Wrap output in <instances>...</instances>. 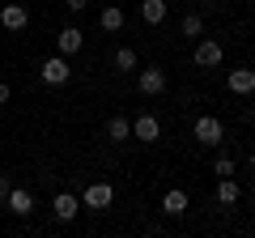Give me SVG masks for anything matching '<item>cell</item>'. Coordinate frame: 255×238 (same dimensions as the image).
<instances>
[{
    "label": "cell",
    "instance_id": "obj_22",
    "mask_svg": "<svg viewBox=\"0 0 255 238\" xmlns=\"http://www.w3.org/2000/svg\"><path fill=\"white\" fill-rule=\"evenodd\" d=\"M4 102H9V85L0 81V107H4Z\"/></svg>",
    "mask_w": 255,
    "mask_h": 238
},
{
    "label": "cell",
    "instance_id": "obj_3",
    "mask_svg": "<svg viewBox=\"0 0 255 238\" xmlns=\"http://www.w3.org/2000/svg\"><path fill=\"white\" fill-rule=\"evenodd\" d=\"M111 200H115V187H111V183H90V187H85V196H81V204H85V209H111Z\"/></svg>",
    "mask_w": 255,
    "mask_h": 238
},
{
    "label": "cell",
    "instance_id": "obj_15",
    "mask_svg": "<svg viewBox=\"0 0 255 238\" xmlns=\"http://www.w3.org/2000/svg\"><path fill=\"white\" fill-rule=\"evenodd\" d=\"M217 200H221V204H238V200H243V192H238V183H234V174H226V179L217 183Z\"/></svg>",
    "mask_w": 255,
    "mask_h": 238
},
{
    "label": "cell",
    "instance_id": "obj_9",
    "mask_svg": "<svg viewBox=\"0 0 255 238\" xmlns=\"http://www.w3.org/2000/svg\"><path fill=\"white\" fill-rule=\"evenodd\" d=\"M77 209H81V204H77V196H73V192H60V196L51 200L55 221H77Z\"/></svg>",
    "mask_w": 255,
    "mask_h": 238
},
{
    "label": "cell",
    "instance_id": "obj_16",
    "mask_svg": "<svg viewBox=\"0 0 255 238\" xmlns=\"http://www.w3.org/2000/svg\"><path fill=\"white\" fill-rule=\"evenodd\" d=\"M107 136L111 140H128V136H132V123H128L124 115H111L107 119Z\"/></svg>",
    "mask_w": 255,
    "mask_h": 238
},
{
    "label": "cell",
    "instance_id": "obj_6",
    "mask_svg": "<svg viewBox=\"0 0 255 238\" xmlns=\"http://www.w3.org/2000/svg\"><path fill=\"white\" fill-rule=\"evenodd\" d=\"M221 55H226V51H221L217 38H200V43H196V64H200V68H217Z\"/></svg>",
    "mask_w": 255,
    "mask_h": 238
},
{
    "label": "cell",
    "instance_id": "obj_23",
    "mask_svg": "<svg viewBox=\"0 0 255 238\" xmlns=\"http://www.w3.org/2000/svg\"><path fill=\"white\" fill-rule=\"evenodd\" d=\"M247 166H251V170H255V153H251V157H247Z\"/></svg>",
    "mask_w": 255,
    "mask_h": 238
},
{
    "label": "cell",
    "instance_id": "obj_24",
    "mask_svg": "<svg viewBox=\"0 0 255 238\" xmlns=\"http://www.w3.org/2000/svg\"><path fill=\"white\" fill-rule=\"evenodd\" d=\"M251 123H255V107H251Z\"/></svg>",
    "mask_w": 255,
    "mask_h": 238
},
{
    "label": "cell",
    "instance_id": "obj_2",
    "mask_svg": "<svg viewBox=\"0 0 255 238\" xmlns=\"http://www.w3.org/2000/svg\"><path fill=\"white\" fill-rule=\"evenodd\" d=\"M68 77H73L68 55H51V60H43V85H64Z\"/></svg>",
    "mask_w": 255,
    "mask_h": 238
},
{
    "label": "cell",
    "instance_id": "obj_25",
    "mask_svg": "<svg viewBox=\"0 0 255 238\" xmlns=\"http://www.w3.org/2000/svg\"><path fill=\"white\" fill-rule=\"evenodd\" d=\"M251 209H255V192H251Z\"/></svg>",
    "mask_w": 255,
    "mask_h": 238
},
{
    "label": "cell",
    "instance_id": "obj_10",
    "mask_svg": "<svg viewBox=\"0 0 255 238\" xmlns=\"http://www.w3.org/2000/svg\"><path fill=\"white\" fill-rule=\"evenodd\" d=\"M132 136H136V140H145V145H149V140H157V136H162V123H157L153 115H140L136 123H132Z\"/></svg>",
    "mask_w": 255,
    "mask_h": 238
},
{
    "label": "cell",
    "instance_id": "obj_5",
    "mask_svg": "<svg viewBox=\"0 0 255 238\" xmlns=\"http://www.w3.org/2000/svg\"><path fill=\"white\" fill-rule=\"evenodd\" d=\"M136 90L145 94V98H157V94H166V73H162V68H145V73L136 77Z\"/></svg>",
    "mask_w": 255,
    "mask_h": 238
},
{
    "label": "cell",
    "instance_id": "obj_17",
    "mask_svg": "<svg viewBox=\"0 0 255 238\" xmlns=\"http://www.w3.org/2000/svg\"><path fill=\"white\" fill-rule=\"evenodd\" d=\"M136 64H140V60H136L132 47H119V51H115V68H119V73H136Z\"/></svg>",
    "mask_w": 255,
    "mask_h": 238
},
{
    "label": "cell",
    "instance_id": "obj_14",
    "mask_svg": "<svg viewBox=\"0 0 255 238\" xmlns=\"http://www.w3.org/2000/svg\"><path fill=\"white\" fill-rule=\"evenodd\" d=\"M140 17H145L149 26L166 21V0H140Z\"/></svg>",
    "mask_w": 255,
    "mask_h": 238
},
{
    "label": "cell",
    "instance_id": "obj_20",
    "mask_svg": "<svg viewBox=\"0 0 255 238\" xmlns=\"http://www.w3.org/2000/svg\"><path fill=\"white\" fill-rule=\"evenodd\" d=\"M85 4H90V0H64V9H68V13H81Z\"/></svg>",
    "mask_w": 255,
    "mask_h": 238
},
{
    "label": "cell",
    "instance_id": "obj_18",
    "mask_svg": "<svg viewBox=\"0 0 255 238\" xmlns=\"http://www.w3.org/2000/svg\"><path fill=\"white\" fill-rule=\"evenodd\" d=\"M179 30H183L187 38H200V34H204V17H200V13H187V17L179 21Z\"/></svg>",
    "mask_w": 255,
    "mask_h": 238
},
{
    "label": "cell",
    "instance_id": "obj_13",
    "mask_svg": "<svg viewBox=\"0 0 255 238\" xmlns=\"http://www.w3.org/2000/svg\"><path fill=\"white\" fill-rule=\"evenodd\" d=\"M162 209L170 213V217H183V213H187V192H179V187L166 192V196H162Z\"/></svg>",
    "mask_w": 255,
    "mask_h": 238
},
{
    "label": "cell",
    "instance_id": "obj_21",
    "mask_svg": "<svg viewBox=\"0 0 255 238\" xmlns=\"http://www.w3.org/2000/svg\"><path fill=\"white\" fill-rule=\"evenodd\" d=\"M9 187H13V183H9V174H0V200L9 196Z\"/></svg>",
    "mask_w": 255,
    "mask_h": 238
},
{
    "label": "cell",
    "instance_id": "obj_8",
    "mask_svg": "<svg viewBox=\"0 0 255 238\" xmlns=\"http://www.w3.org/2000/svg\"><path fill=\"white\" fill-rule=\"evenodd\" d=\"M4 200H9V213H13V217H30V213H34V196H30L26 187H9Z\"/></svg>",
    "mask_w": 255,
    "mask_h": 238
},
{
    "label": "cell",
    "instance_id": "obj_7",
    "mask_svg": "<svg viewBox=\"0 0 255 238\" xmlns=\"http://www.w3.org/2000/svg\"><path fill=\"white\" fill-rule=\"evenodd\" d=\"M81 47H85V34H81L77 26H68V30L55 34V51H60V55H77Z\"/></svg>",
    "mask_w": 255,
    "mask_h": 238
},
{
    "label": "cell",
    "instance_id": "obj_4",
    "mask_svg": "<svg viewBox=\"0 0 255 238\" xmlns=\"http://www.w3.org/2000/svg\"><path fill=\"white\" fill-rule=\"evenodd\" d=\"M0 26L9 30V34L26 30L30 26V9H26V4H4V9H0Z\"/></svg>",
    "mask_w": 255,
    "mask_h": 238
},
{
    "label": "cell",
    "instance_id": "obj_1",
    "mask_svg": "<svg viewBox=\"0 0 255 238\" xmlns=\"http://www.w3.org/2000/svg\"><path fill=\"white\" fill-rule=\"evenodd\" d=\"M191 132H196V140H200V145H209V149H217L221 140H226V128H221L217 115H200L196 123H191Z\"/></svg>",
    "mask_w": 255,
    "mask_h": 238
},
{
    "label": "cell",
    "instance_id": "obj_19",
    "mask_svg": "<svg viewBox=\"0 0 255 238\" xmlns=\"http://www.w3.org/2000/svg\"><path fill=\"white\" fill-rule=\"evenodd\" d=\"M213 174H217V179L234 174V157H217V162H213Z\"/></svg>",
    "mask_w": 255,
    "mask_h": 238
},
{
    "label": "cell",
    "instance_id": "obj_11",
    "mask_svg": "<svg viewBox=\"0 0 255 238\" xmlns=\"http://www.w3.org/2000/svg\"><path fill=\"white\" fill-rule=\"evenodd\" d=\"M226 85H230V94H255V73L251 68H234Z\"/></svg>",
    "mask_w": 255,
    "mask_h": 238
},
{
    "label": "cell",
    "instance_id": "obj_12",
    "mask_svg": "<svg viewBox=\"0 0 255 238\" xmlns=\"http://www.w3.org/2000/svg\"><path fill=\"white\" fill-rule=\"evenodd\" d=\"M98 26L107 30V34H119V30H124V9H119V4H107V9L98 13Z\"/></svg>",
    "mask_w": 255,
    "mask_h": 238
}]
</instances>
